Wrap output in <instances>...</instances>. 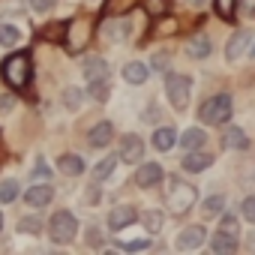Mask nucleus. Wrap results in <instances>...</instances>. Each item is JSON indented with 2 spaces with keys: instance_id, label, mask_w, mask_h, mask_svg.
<instances>
[{
  "instance_id": "nucleus-4",
  "label": "nucleus",
  "mask_w": 255,
  "mask_h": 255,
  "mask_svg": "<svg viewBox=\"0 0 255 255\" xmlns=\"http://www.w3.org/2000/svg\"><path fill=\"white\" fill-rule=\"evenodd\" d=\"M195 186H189V183H180V180H174V186L168 189V207L174 210V213H186L192 204H195Z\"/></svg>"
},
{
  "instance_id": "nucleus-12",
  "label": "nucleus",
  "mask_w": 255,
  "mask_h": 255,
  "mask_svg": "<svg viewBox=\"0 0 255 255\" xmlns=\"http://www.w3.org/2000/svg\"><path fill=\"white\" fill-rule=\"evenodd\" d=\"M51 198H54L51 186H33V189H27V192H24V201H27V207H45Z\"/></svg>"
},
{
  "instance_id": "nucleus-25",
  "label": "nucleus",
  "mask_w": 255,
  "mask_h": 255,
  "mask_svg": "<svg viewBox=\"0 0 255 255\" xmlns=\"http://www.w3.org/2000/svg\"><path fill=\"white\" fill-rule=\"evenodd\" d=\"M21 42V30L12 24H0V45H18Z\"/></svg>"
},
{
  "instance_id": "nucleus-19",
  "label": "nucleus",
  "mask_w": 255,
  "mask_h": 255,
  "mask_svg": "<svg viewBox=\"0 0 255 255\" xmlns=\"http://www.w3.org/2000/svg\"><path fill=\"white\" fill-rule=\"evenodd\" d=\"M210 162H213V156H207V153H195V150H192V153L183 159V168L192 171V174H198V171L210 168Z\"/></svg>"
},
{
  "instance_id": "nucleus-13",
  "label": "nucleus",
  "mask_w": 255,
  "mask_h": 255,
  "mask_svg": "<svg viewBox=\"0 0 255 255\" xmlns=\"http://www.w3.org/2000/svg\"><path fill=\"white\" fill-rule=\"evenodd\" d=\"M249 42H252V36H249L246 30L234 33V39H231V42H228V48H225V57H228V60H237V57L249 48Z\"/></svg>"
},
{
  "instance_id": "nucleus-43",
  "label": "nucleus",
  "mask_w": 255,
  "mask_h": 255,
  "mask_svg": "<svg viewBox=\"0 0 255 255\" xmlns=\"http://www.w3.org/2000/svg\"><path fill=\"white\" fill-rule=\"evenodd\" d=\"M249 54H252V57H255V45H252V48H249Z\"/></svg>"
},
{
  "instance_id": "nucleus-6",
  "label": "nucleus",
  "mask_w": 255,
  "mask_h": 255,
  "mask_svg": "<svg viewBox=\"0 0 255 255\" xmlns=\"http://www.w3.org/2000/svg\"><path fill=\"white\" fill-rule=\"evenodd\" d=\"M141 156H144L141 138H138V135H126L123 144H120V159H123V162H138Z\"/></svg>"
},
{
  "instance_id": "nucleus-37",
  "label": "nucleus",
  "mask_w": 255,
  "mask_h": 255,
  "mask_svg": "<svg viewBox=\"0 0 255 255\" xmlns=\"http://www.w3.org/2000/svg\"><path fill=\"white\" fill-rule=\"evenodd\" d=\"M219 231H225V234H237V219L234 216H222V228Z\"/></svg>"
},
{
  "instance_id": "nucleus-39",
  "label": "nucleus",
  "mask_w": 255,
  "mask_h": 255,
  "mask_svg": "<svg viewBox=\"0 0 255 255\" xmlns=\"http://www.w3.org/2000/svg\"><path fill=\"white\" fill-rule=\"evenodd\" d=\"M153 69H156V72H165V69H168V54H156V57H153Z\"/></svg>"
},
{
  "instance_id": "nucleus-31",
  "label": "nucleus",
  "mask_w": 255,
  "mask_h": 255,
  "mask_svg": "<svg viewBox=\"0 0 255 255\" xmlns=\"http://www.w3.org/2000/svg\"><path fill=\"white\" fill-rule=\"evenodd\" d=\"M78 102H81V90H78V87H66V93H63V105H66L69 111H75Z\"/></svg>"
},
{
  "instance_id": "nucleus-30",
  "label": "nucleus",
  "mask_w": 255,
  "mask_h": 255,
  "mask_svg": "<svg viewBox=\"0 0 255 255\" xmlns=\"http://www.w3.org/2000/svg\"><path fill=\"white\" fill-rule=\"evenodd\" d=\"M234 9H237V0H216L219 18H234Z\"/></svg>"
},
{
  "instance_id": "nucleus-15",
  "label": "nucleus",
  "mask_w": 255,
  "mask_h": 255,
  "mask_svg": "<svg viewBox=\"0 0 255 255\" xmlns=\"http://www.w3.org/2000/svg\"><path fill=\"white\" fill-rule=\"evenodd\" d=\"M135 3H138V0H105L102 12H105L108 18H120V15H126V12H132Z\"/></svg>"
},
{
  "instance_id": "nucleus-28",
  "label": "nucleus",
  "mask_w": 255,
  "mask_h": 255,
  "mask_svg": "<svg viewBox=\"0 0 255 255\" xmlns=\"http://www.w3.org/2000/svg\"><path fill=\"white\" fill-rule=\"evenodd\" d=\"M15 198H18V183H15V180H3V183H0V201L9 204V201H15Z\"/></svg>"
},
{
  "instance_id": "nucleus-1",
  "label": "nucleus",
  "mask_w": 255,
  "mask_h": 255,
  "mask_svg": "<svg viewBox=\"0 0 255 255\" xmlns=\"http://www.w3.org/2000/svg\"><path fill=\"white\" fill-rule=\"evenodd\" d=\"M0 75H3V81L12 87V90H24L30 84V75H33V66H30V54L18 51L12 57L3 60V66H0Z\"/></svg>"
},
{
  "instance_id": "nucleus-18",
  "label": "nucleus",
  "mask_w": 255,
  "mask_h": 255,
  "mask_svg": "<svg viewBox=\"0 0 255 255\" xmlns=\"http://www.w3.org/2000/svg\"><path fill=\"white\" fill-rule=\"evenodd\" d=\"M177 144V132L171 129V126H162V129L153 132V147L156 150H171Z\"/></svg>"
},
{
  "instance_id": "nucleus-8",
  "label": "nucleus",
  "mask_w": 255,
  "mask_h": 255,
  "mask_svg": "<svg viewBox=\"0 0 255 255\" xmlns=\"http://www.w3.org/2000/svg\"><path fill=\"white\" fill-rule=\"evenodd\" d=\"M162 180V168L156 165V162H147V165H141L138 171H135V183L141 186V189H150V186H156Z\"/></svg>"
},
{
  "instance_id": "nucleus-20",
  "label": "nucleus",
  "mask_w": 255,
  "mask_h": 255,
  "mask_svg": "<svg viewBox=\"0 0 255 255\" xmlns=\"http://www.w3.org/2000/svg\"><path fill=\"white\" fill-rule=\"evenodd\" d=\"M123 78L129 84H144L147 81V66L144 63H126L123 66Z\"/></svg>"
},
{
  "instance_id": "nucleus-9",
  "label": "nucleus",
  "mask_w": 255,
  "mask_h": 255,
  "mask_svg": "<svg viewBox=\"0 0 255 255\" xmlns=\"http://www.w3.org/2000/svg\"><path fill=\"white\" fill-rule=\"evenodd\" d=\"M201 243H204V228H201V225H192V228L180 231L177 240H174L177 249H195V246H201Z\"/></svg>"
},
{
  "instance_id": "nucleus-23",
  "label": "nucleus",
  "mask_w": 255,
  "mask_h": 255,
  "mask_svg": "<svg viewBox=\"0 0 255 255\" xmlns=\"http://www.w3.org/2000/svg\"><path fill=\"white\" fill-rule=\"evenodd\" d=\"M204 132L201 129H186L183 135H180V147H186V150H198V147H204Z\"/></svg>"
},
{
  "instance_id": "nucleus-34",
  "label": "nucleus",
  "mask_w": 255,
  "mask_h": 255,
  "mask_svg": "<svg viewBox=\"0 0 255 255\" xmlns=\"http://www.w3.org/2000/svg\"><path fill=\"white\" fill-rule=\"evenodd\" d=\"M144 9L150 15H162L165 12V0H144Z\"/></svg>"
},
{
  "instance_id": "nucleus-11",
  "label": "nucleus",
  "mask_w": 255,
  "mask_h": 255,
  "mask_svg": "<svg viewBox=\"0 0 255 255\" xmlns=\"http://www.w3.org/2000/svg\"><path fill=\"white\" fill-rule=\"evenodd\" d=\"M111 135H114V126L111 123H96L93 129H90V135H87V141H90V147H105L111 141Z\"/></svg>"
},
{
  "instance_id": "nucleus-17",
  "label": "nucleus",
  "mask_w": 255,
  "mask_h": 255,
  "mask_svg": "<svg viewBox=\"0 0 255 255\" xmlns=\"http://www.w3.org/2000/svg\"><path fill=\"white\" fill-rule=\"evenodd\" d=\"M210 246H213L216 255H228V252L237 249V234H225V231H219V234L210 240Z\"/></svg>"
},
{
  "instance_id": "nucleus-16",
  "label": "nucleus",
  "mask_w": 255,
  "mask_h": 255,
  "mask_svg": "<svg viewBox=\"0 0 255 255\" xmlns=\"http://www.w3.org/2000/svg\"><path fill=\"white\" fill-rule=\"evenodd\" d=\"M84 78L93 81V78H108V63L102 57H87L84 60Z\"/></svg>"
},
{
  "instance_id": "nucleus-40",
  "label": "nucleus",
  "mask_w": 255,
  "mask_h": 255,
  "mask_svg": "<svg viewBox=\"0 0 255 255\" xmlns=\"http://www.w3.org/2000/svg\"><path fill=\"white\" fill-rule=\"evenodd\" d=\"M120 246L129 249V252H132V249H147V240H132V243H120Z\"/></svg>"
},
{
  "instance_id": "nucleus-21",
  "label": "nucleus",
  "mask_w": 255,
  "mask_h": 255,
  "mask_svg": "<svg viewBox=\"0 0 255 255\" xmlns=\"http://www.w3.org/2000/svg\"><path fill=\"white\" fill-rule=\"evenodd\" d=\"M210 48H213V45H210L207 36H195V39H189V45H186V51H189L195 60H204V57L210 54Z\"/></svg>"
},
{
  "instance_id": "nucleus-26",
  "label": "nucleus",
  "mask_w": 255,
  "mask_h": 255,
  "mask_svg": "<svg viewBox=\"0 0 255 255\" xmlns=\"http://www.w3.org/2000/svg\"><path fill=\"white\" fill-rule=\"evenodd\" d=\"M117 159H120V156H105V159H102V162L93 168V177H96V180H105V177H111V174H114V165H117Z\"/></svg>"
},
{
  "instance_id": "nucleus-2",
  "label": "nucleus",
  "mask_w": 255,
  "mask_h": 255,
  "mask_svg": "<svg viewBox=\"0 0 255 255\" xmlns=\"http://www.w3.org/2000/svg\"><path fill=\"white\" fill-rule=\"evenodd\" d=\"M198 117H201V123H207V126H219V123H225V120L231 117V99H228L225 93L204 99Z\"/></svg>"
},
{
  "instance_id": "nucleus-29",
  "label": "nucleus",
  "mask_w": 255,
  "mask_h": 255,
  "mask_svg": "<svg viewBox=\"0 0 255 255\" xmlns=\"http://www.w3.org/2000/svg\"><path fill=\"white\" fill-rule=\"evenodd\" d=\"M18 231H24V234H39V231H42L39 216H24V219L18 222Z\"/></svg>"
},
{
  "instance_id": "nucleus-41",
  "label": "nucleus",
  "mask_w": 255,
  "mask_h": 255,
  "mask_svg": "<svg viewBox=\"0 0 255 255\" xmlns=\"http://www.w3.org/2000/svg\"><path fill=\"white\" fill-rule=\"evenodd\" d=\"M36 174H39V177H48V168H45V162H36V165H33V177H36Z\"/></svg>"
},
{
  "instance_id": "nucleus-27",
  "label": "nucleus",
  "mask_w": 255,
  "mask_h": 255,
  "mask_svg": "<svg viewBox=\"0 0 255 255\" xmlns=\"http://www.w3.org/2000/svg\"><path fill=\"white\" fill-rule=\"evenodd\" d=\"M87 93H90L96 102H102V99L108 96V78H93L90 87H87Z\"/></svg>"
},
{
  "instance_id": "nucleus-24",
  "label": "nucleus",
  "mask_w": 255,
  "mask_h": 255,
  "mask_svg": "<svg viewBox=\"0 0 255 255\" xmlns=\"http://www.w3.org/2000/svg\"><path fill=\"white\" fill-rule=\"evenodd\" d=\"M222 207H225V198H222V195H210V198H204L201 213H204V219H213V216L222 213Z\"/></svg>"
},
{
  "instance_id": "nucleus-35",
  "label": "nucleus",
  "mask_w": 255,
  "mask_h": 255,
  "mask_svg": "<svg viewBox=\"0 0 255 255\" xmlns=\"http://www.w3.org/2000/svg\"><path fill=\"white\" fill-rule=\"evenodd\" d=\"M240 213H243L246 222H255V198H246L243 207H240Z\"/></svg>"
},
{
  "instance_id": "nucleus-22",
  "label": "nucleus",
  "mask_w": 255,
  "mask_h": 255,
  "mask_svg": "<svg viewBox=\"0 0 255 255\" xmlns=\"http://www.w3.org/2000/svg\"><path fill=\"white\" fill-rule=\"evenodd\" d=\"M57 168H60L63 174H81V171H84V159H78L75 153H66V156L57 159Z\"/></svg>"
},
{
  "instance_id": "nucleus-42",
  "label": "nucleus",
  "mask_w": 255,
  "mask_h": 255,
  "mask_svg": "<svg viewBox=\"0 0 255 255\" xmlns=\"http://www.w3.org/2000/svg\"><path fill=\"white\" fill-rule=\"evenodd\" d=\"M192 3H195V6H204V3H207V0H192Z\"/></svg>"
},
{
  "instance_id": "nucleus-10",
  "label": "nucleus",
  "mask_w": 255,
  "mask_h": 255,
  "mask_svg": "<svg viewBox=\"0 0 255 255\" xmlns=\"http://www.w3.org/2000/svg\"><path fill=\"white\" fill-rule=\"evenodd\" d=\"M222 144H225L228 150H246V147H249V138H246V132L240 129V126H228Z\"/></svg>"
},
{
  "instance_id": "nucleus-32",
  "label": "nucleus",
  "mask_w": 255,
  "mask_h": 255,
  "mask_svg": "<svg viewBox=\"0 0 255 255\" xmlns=\"http://www.w3.org/2000/svg\"><path fill=\"white\" fill-rule=\"evenodd\" d=\"M144 225H147V231H159L162 228V213H156V210L144 213Z\"/></svg>"
},
{
  "instance_id": "nucleus-36",
  "label": "nucleus",
  "mask_w": 255,
  "mask_h": 255,
  "mask_svg": "<svg viewBox=\"0 0 255 255\" xmlns=\"http://www.w3.org/2000/svg\"><path fill=\"white\" fill-rule=\"evenodd\" d=\"M54 3H57V0H30V6H33L36 12H48V9H54Z\"/></svg>"
},
{
  "instance_id": "nucleus-5",
  "label": "nucleus",
  "mask_w": 255,
  "mask_h": 255,
  "mask_svg": "<svg viewBox=\"0 0 255 255\" xmlns=\"http://www.w3.org/2000/svg\"><path fill=\"white\" fill-rule=\"evenodd\" d=\"M189 78L186 75H168V81H165V93H168V99H171V105L174 108H186V102H189Z\"/></svg>"
},
{
  "instance_id": "nucleus-7",
  "label": "nucleus",
  "mask_w": 255,
  "mask_h": 255,
  "mask_svg": "<svg viewBox=\"0 0 255 255\" xmlns=\"http://www.w3.org/2000/svg\"><path fill=\"white\" fill-rule=\"evenodd\" d=\"M135 207H114L111 213H108V228H114V231H120V228H126V225H132L135 222Z\"/></svg>"
},
{
  "instance_id": "nucleus-14",
  "label": "nucleus",
  "mask_w": 255,
  "mask_h": 255,
  "mask_svg": "<svg viewBox=\"0 0 255 255\" xmlns=\"http://www.w3.org/2000/svg\"><path fill=\"white\" fill-rule=\"evenodd\" d=\"M129 33H132V24H129V21L114 24V18H108V21L102 24V36H105V39H126Z\"/></svg>"
},
{
  "instance_id": "nucleus-44",
  "label": "nucleus",
  "mask_w": 255,
  "mask_h": 255,
  "mask_svg": "<svg viewBox=\"0 0 255 255\" xmlns=\"http://www.w3.org/2000/svg\"><path fill=\"white\" fill-rule=\"evenodd\" d=\"M0 228H3V216H0Z\"/></svg>"
},
{
  "instance_id": "nucleus-38",
  "label": "nucleus",
  "mask_w": 255,
  "mask_h": 255,
  "mask_svg": "<svg viewBox=\"0 0 255 255\" xmlns=\"http://www.w3.org/2000/svg\"><path fill=\"white\" fill-rule=\"evenodd\" d=\"M15 108V96L9 93V96H0V114H9Z\"/></svg>"
},
{
  "instance_id": "nucleus-3",
  "label": "nucleus",
  "mask_w": 255,
  "mask_h": 255,
  "mask_svg": "<svg viewBox=\"0 0 255 255\" xmlns=\"http://www.w3.org/2000/svg\"><path fill=\"white\" fill-rule=\"evenodd\" d=\"M75 231H78V225H75V216H72L69 210L54 213L51 222H48V234H51L54 243H69V240L75 237Z\"/></svg>"
},
{
  "instance_id": "nucleus-33",
  "label": "nucleus",
  "mask_w": 255,
  "mask_h": 255,
  "mask_svg": "<svg viewBox=\"0 0 255 255\" xmlns=\"http://www.w3.org/2000/svg\"><path fill=\"white\" fill-rule=\"evenodd\" d=\"M66 27H69V24H51V27H45V30H42V36H51V42H60L57 36H63V33H66Z\"/></svg>"
}]
</instances>
